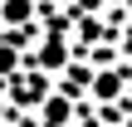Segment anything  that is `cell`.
<instances>
[{
	"mask_svg": "<svg viewBox=\"0 0 132 127\" xmlns=\"http://www.w3.org/2000/svg\"><path fill=\"white\" fill-rule=\"evenodd\" d=\"M29 10H34L29 0H5V5H0V15H5L10 24H20V20H29Z\"/></svg>",
	"mask_w": 132,
	"mask_h": 127,
	"instance_id": "4",
	"label": "cell"
},
{
	"mask_svg": "<svg viewBox=\"0 0 132 127\" xmlns=\"http://www.w3.org/2000/svg\"><path fill=\"white\" fill-rule=\"evenodd\" d=\"M44 122L49 127H64L69 122V103H64V98H44Z\"/></svg>",
	"mask_w": 132,
	"mask_h": 127,
	"instance_id": "3",
	"label": "cell"
},
{
	"mask_svg": "<svg viewBox=\"0 0 132 127\" xmlns=\"http://www.w3.org/2000/svg\"><path fill=\"white\" fill-rule=\"evenodd\" d=\"M10 69H15V54H10V49H0V73H10Z\"/></svg>",
	"mask_w": 132,
	"mask_h": 127,
	"instance_id": "6",
	"label": "cell"
},
{
	"mask_svg": "<svg viewBox=\"0 0 132 127\" xmlns=\"http://www.w3.org/2000/svg\"><path fill=\"white\" fill-rule=\"evenodd\" d=\"M15 93H20V103H44V78H20Z\"/></svg>",
	"mask_w": 132,
	"mask_h": 127,
	"instance_id": "2",
	"label": "cell"
},
{
	"mask_svg": "<svg viewBox=\"0 0 132 127\" xmlns=\"http://www.w3.org/2000/svg\"><path fill=\"white\" fill-rule=\"evenodd\" d=\"M39 64H49V69L64 64V44H44V49H39Z\"/></svg>",
	"mask_w": 132,
	"mask_h": 127,
	"instance_id": "5",
	"label": "cell"
},
{
	"mask_svg": "<svg viewBox=\"0 0 132 127\" xmlns=\"http://www.w3.org/2000/svg\"><path fill=\"white\" fill-rule=\"evenodd\" d=\"M122 93V73H98L93 78V98L98 103H108V98H118Z\"/></svg>",
	"mask_w": 132,
	"mask_h": 127,
	"instance_id": "1",
	"label": "cell"
}]
</instances>
